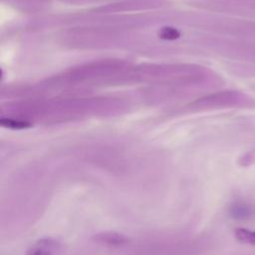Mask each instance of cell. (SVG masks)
Listing matches in <instances>:
<instances>
[{"instance_id":"obj_4","label":"cell","mask_w":255,"mask_h":255,"mask_svg":"<svg viewBox=\"0 0 255 255\" xmlns=\"http://www.w3.org/2000/svg\"><path fill=\"white\" fill-rule=\"evenodd\" d=\"M229 214L235 219H250L255 215V207L247 203H234L230 209Z\"/></svg>"},{"instance_id":"obj_1","label":"cell","mask_w":255,"mask_h":255,"mask_svg":"<svg viewBox=\"0 0 255 255\" xmlns=\"http://www.w3.org/2000/svg\"><path fill=\"white\" fill-rule=\"evenodd\" d=\"M196 246L187 241L150 244L139 248L132 255H192Z\"/></svg>"},{"instance_id":"obj_6","label":"cell","mask_w":255,"mask_h":255,"mask_svg":"<svg viewBox=\"0 0 255 255\" xmlns=\"http://www.w3.org/2000/svg\"><path fill=\"white\" fill-rule=\"evenodd\" d=\"M0 124L2 127L12 128V129H23L28 128L32 126L31 123L21 120H14V119H8V118H2L0 120Z\"/></svg>"},{"instance_id":"obj_5","label":"cell","mask_w":255,"mask_h":255,"mask_svg":"<svg viewBox=\"0 0 255 255\" xmlns=\"http://www.w3.org/2000/svg\"><path fill=\"white\" fill-rule=\"evenodd\" d=\"M235 239L242 243L255 246V231L247 228H236L234 230Z\"/></svg>"},{"instance_id":"obj_8","label":"cell","mask_w":255,"mask_h":255,"mask_svg":"<svg viewBox=\"0 0 255 255\" xmlns=\"http://www.w3.org/2000/svg\"><path fill=\"white\" fill-rule=\"evenodd\" d=\"M254 160H255V152L254 151H249L241 157L239 163L243 166H248V165L252 164L254 162Z\"/></svg>"},{"instance_id":"obj_7","label":"cell","mask_w":255,"mask_h":255,"mask_svg":"<svg viewBox=\"0 0 255 255\" xmlns=\"http://www.w3.org/2000/svg\"><path fill=\"white\" fill-rule=\"evenodd\" d=\"M158 36L163 40H175L180 37V32L173 27H162L158 32Z\"/></svg>"},{"instance_id":"obj_3","label":"cell","mask_w":255,"mask_h":255,"mask_svg":"<svg viewBox=\"0 0 255 255\" xmlns=\"http://www.w3.org/2000/svg\"><path fill=\"white\" fill-rule=\"evenodd\" d=\"M58 243L53 239H41L31 246L26 255H54Z\"/></svg>"},{"instance_id":"obj_2","label":"cell","mask_w":255,"mask_h":255,"mask_svg":"<svg viewBox=\"0 0 255 255\" xmlns=\"http://www.w3.org/2000/svg\"><path fill=\"white\" fill-rule=\"evenodd\" d=\"M93 238L97 243L108 247H122L129 243V239L127 236L112 231L98 233Z\"/></svg>"}]
</instances>
